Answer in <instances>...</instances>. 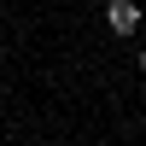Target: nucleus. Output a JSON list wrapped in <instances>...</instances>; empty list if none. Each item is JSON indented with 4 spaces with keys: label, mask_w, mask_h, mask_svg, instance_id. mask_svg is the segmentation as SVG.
Segmentation results:
<instances>
[{
    "label": "nucleus",
    "mask_w": 146,
    "mask_h": 146,
    "mask_svg": "<svg viewBox=\"0 0 146 146\" xmlns=\"http://www.w3.org/2000/svg\"><path fill=\"white\" fill-rule=\"evenodd\" d=\"M140 70H146V53H140Z\"/></svg>",
    "instance_id": "7ed1b4c3"
},
{
    "label": "nucleus",
    "mask_w": 146,
    "mask_h": 146,
    "mask_svg": "<svg viewBox=\"0 0 146 146\" xmlns=\"http://www.w3.org/2000/svg\"><path fill=\"white\" fill-rule=\"evenodd\" d=\"M88 6H105V0H88Z\"/></svg>",
    "instance_id": "f03ea898"
},
{
    "label": "nucleus",
    "mask_w": 146,
    "mask_h": 146,
    "mask_svg": "<svg viewBox=\"0 0 146 146\" xmlns=\"http://www.w3.org/2000/svg\"><path fill=\"white\" fill-rule=\"evenodd\" d=\"M105 23H111V35H135L140 29V6L135 0H105Z\"/></svg>",
    "instance_id": "f257e3e1"
}]
</instances>
